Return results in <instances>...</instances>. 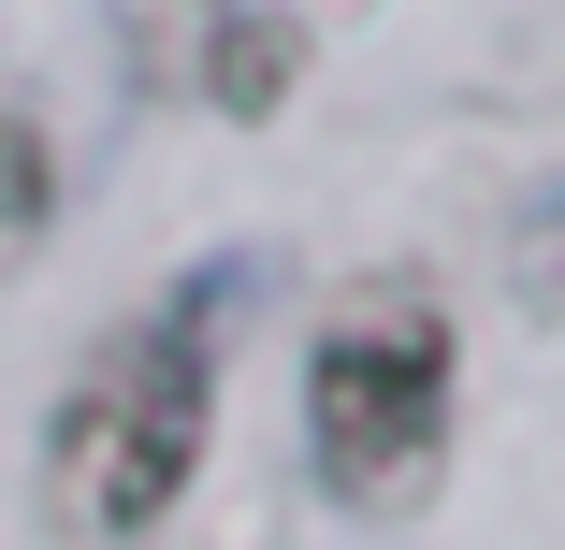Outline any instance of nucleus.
Instances as JSON below:
<instances>
[{
	"mask_svg": "<svg viewBox=\"0 0 565 550\" xmlns=\"http://www.w3.org/2000/svg\"><path fill=\"white\" fill-rule=\"evenodd\" d=\"M203 420H217V290L189 276V290H160L146 319H117V334L73 363L58 434H44L58 536H102V550L146 536L189 493V464H203Z\"/></svg>",
	"mask_w": 565,
	"mask_h": 550,
	"instance_id": "obj_1",
	"label": "nucleus"
},
{
	"mask_svg": "<svg viewBox=\"0 0 565 550\" xmlns=\"http://www.w3.org/2000/svg\"><path fill=\"white\" fill-rule=\"evenodd\" d=\"M449 304L420 276H363L305 348V450L349 507H406L449 464Z\"/></svg>",
	"mask_w": 565,
	"mask_h": 550,
	"instance_id": "obj_2",
	"label": "nucleus"
},
{
	"mask_svg": "<svg viewBox=\"0 0 565 550\" xmlns=\"http://www.w3.org/2000/svg\"><path fill=\"white\" fill-rule=\"evenodd\" d=\"M508 276H522L536 304H565V188H536V203H522V233H508Z\"/></svg>",
	"mask_w": 565,
	"mask_h": 550,
	"instance_id": "obj_5",
	"label": "nucleus"
},
{
	"mask_svg": "<svg viewBox=\"0 0 565 550\" xmlns=\"http://www.w3.org/2000/svg\"><path fill=\"white\" fill-rule=\"evenodd\" d=\"M44 217H58V145H44V117L15 87H0V261L15 247H44Z\"/></svg>",
	"mask_w": 565,
	"mask_h": 550,
	"instance_id": "obj_4",
	"label": "nucleus"
},
{
	"mask_svg": "<svg viewBox=\"0 0 565 550\" xmlns=\"http://www.w3.org/2000/svg\"><path fill=\"white\" fill-rule=\"evenodd\" d=\"M290 30L276 15H203V101H233V117H276L290 101Z\"/></svg>",
	"mask_w": 565,
	"mask_h": 550,
	"instance_id": "obj_3",
	"label": "nucleus"
}]
</instances>
